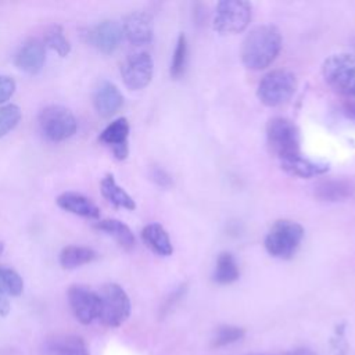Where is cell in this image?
Wrapping results in <instances>:
<instances>
[{
	"instance_id": "obj_1",
	"label": "cell",
	"mask_w": 355,
	"mask_h": 355,
	"mask_svg": "<svg viewBox=\"0 0 355 355\" xmlns=\"http://www.w3.org/2000/svg\"><path fill=\"white\" fill-rule=\"evenodd\" d=\"M282 33L273 25H259L250 31L241 46V60L245 68L261 71L269 67L280 53Z\"/></svg>"
},
{
	"instance_id": "obj_2",
	"label": "cell",
	"mask_w": 355,
	"mask_h": 355,
	"mask_svg": "<svg viewBox=\"0 0 355 355\" xmlns=\"http://www.w3.org/2000/svg\"><path fill=\"white\" fill-rule=\"evenodd\" d=\"M322 75L336 93L355 97V54H331L322 64Z\"/></svg>"
},
{
	"instance_id": "obj_3",
	"label": "cell",
	"mask_w": 355,
	"mask_h": 355,
	"mask_svg": "<svg viewBox=\"0 0 355 355\" xmlns=\"http://www.w3.org/2000/svg\"><path fill=\"white\" fill-rule=\"evenodd\" d=\"M304 239V229L290 219L276 220L265 237L266 251L280 259L291 258Z\"/></svg>"
},
{
	"instance_id": "obj_4",
	"label": "cell",
	"mask_w": 355,
	"mask_h": 355,
	"mask_svg": "<svg viewBox=\"0 0 355 355\" xmlns=\"http://www.w3.org/2000/svg\"><path fill=\"white\" fill-rule=\"evenodd\" d=\"M98 295V318L108 327H119L130 315V300L126 291L116 283L104 284Z\"/></svg>"
},
{
	"instance_id": "obj_5",
	"label": "cell",
	"mask_w": 355,
	"mask_h": 355,
	"mask_svg": "<svg viewBox=\"0 0 355 355\" xmlns=\"http://www.w3.org/2000/svg\"><path fill=\"white\" fill-rule=\"evenodd\" d=\"M297 87L295 75L286 69L268 72L258 83L257 96L268 107H277L291 98Z\"/></svg>"
},
{
	"instance_id": "obj_6",
	"label": "cell",
	"mask_w": 355,
	"mask_h": 355,
	"mask_svg": "<svg viewBox=\"0 0 355 355\" xmlns=\"http://www.w3.org/2000/svg\"><path fill=\"white\" fill-rule=\"evenodd\" d=\"M266 139L270 150L279 157L286 159L300 153V130L297 125L283 116L269 119L266 125Z\"/></svg>"
},
{
	"instance_id": "obj_7",
	"label": "cell",
	"mask_w": 355,
	"mask_h": 355,
	"mask_svg": "<svg viewBox=\"0 0 355 355\" xmlns=\"http://www.w3.org/2000/svg\"><path fill=\"white\" fill-rule=\"evenodd\" d=\"M39 128L50 141L60 143L76 133L78 121L71 110L62 105H47L39 114Z\"/></svg>"
},
{
	"instance_id": "obj_8",
	"label": "cell",
	"mask_w": 355,
	"mask_h": 355,
	"mask_svg": "<svg viewBox=\"0 0 355 355\" xmlns=\"http://www.w3.org/2000/svg\"><path fill=\"white\" fill-rule=\"evenodd\" d=\"M252 15V7L243 0H223L219 1L214 12V29L220 33L243 32Z\"/></svg>"
},
{
	"instance_id": "obj_9",
	"label": "cell",
	"mask_w": 355,
	"mask_h": 355,
	"mask_svg": "<svg viewBox=\"0 0 355 355\" xmlns=\"http://www.w3.org/2000/svg\"><path fill=\"white\" fill-rule=\"evenodd\" d=\"M154 61L147 51L130 54L121 67V75L125 86L130 90L144 89L153 78Z\"/></svg>"
},
{
	"instance_id": "obj_10",
	"label": "cell",
	"mask_w": 355,
	"mask_h": 355,
	"mask_svg": "<svg viewBox=\"0 0 355 355\" xmlns=\"http://www.w3.org/2000/svg\"><path fill=\"white\" fill-rule=\"evenodd\" d=\"M68 302L78 322L90 324L98 318V295L97 291L83 286L73 284L68 288Z\"/></svg>"
},
{
	"instance_id": "obj_11",
	"label": "cell",
	"mask_w": 355,
	"mask_h": 355,
	"mask_svg": "<svg viewBox=\"0 0 355 355\" xmlns=\"http://www.w3.org/2000/svg\"><path fill=\"white\" fill-rule=\"evenodd\" d=\"M85 35L87 43L103 54L114 53L119 47L123 37L122 26L111 19L98 22L97 25L90 28Z\"/></svg>"
},
{
	"instance_id": "obj_12",
	"label": "cell",
	"mask_w": 355,
	"mask_h": 355,
	"mask_svg": "<svg viewBox=\"0 0 355 355\" xmlns=\"http://www.w3.org/2000/svg\"><path fill=\"white\" fill-rule=\"evenodd\" d=\"M46 61V46L39 39L26 40L15 53L14 64L28 75H37Z\"/></svg>"
},
{
	"instance_id": "obj_13",
	"label": "cell",
	"mask_w": 355,
	"mask_h": 355,
	"mask_svg": "<svg viewBox=\"0 0 355 355\" xmlns=\"http://www.w3.org/2000/svg\"><path fill=\"white\" fill-rule=\"evenodd\" d=\"M122 32L125 37L136 46L150 43L153 40V33H154L151 15L144 11L130 12L129 15L125 17L122 22Z\"/></svg>"
},
{
	"instance_id": "obj_14",
	"label": "cell",
	"mask_w": 355,
	"mask_h": 355,
	"mask_svg": "<svg viewBox=\"0 0 355 355\" xmlns=\"http://www.w3.org/2000/svg\"><path fill=\"white\" fill-rule=\"evenodd\" d=\"M129 122L126 118L121 116L112 121L101 133L98 140L111 147L112 154L116 159L122 161L129 154V146H128V136H129Z\"/></svg>"
},
{
	"instance_id": "obj_15",
	"label": "cell",
	"mask_w": 355,
	"mask_h": 355,
	"mask_svg": "<svg viewBox=\"0 0 355 355\" xmlns=\"http://www.w3.org/2000/svg\"><path fill=\"white\" fill-rule=\"evenodd\" d=\"M93 105L98 115L103 118H110L123 105V96L112 82L103 80L94 90Z\"/></svg>"
},
{
	"instance_id": "obj_16",
	"label": "cell",
	"mask_w": 355,
	"mask_h": 355,
	"mask_svg": "<svg viewBox=\"0 0 355 355\" xmlns=\"http://www.w3.org/2000/svg\"><path fill=\"white\" fill-rule=\"evenodd\" d=\"M313 193L322 201L337 202L351 198L355 194V184L348 179H324L315 184Z\"/></svg>"
},
{
	"instance_id": "obj_17",
	"label": "cell",
	"mask_w": 355,
	"mask_h": 355,
	"mask_svg": "<svg viewBox=\"0 0 355 355\" xmlns=\"http://www.w3.org/2000/svg\"><path fill=\"white\" fill-rule=\"evenodd\" d=\"M57 205L73 215L87 218V219H97L100 216L98 207L86 196L75 191H65L57 197Z\"/></svg>"
},
{
	"instance_id": "obj_18",
	"label": "cell",
	"mask_w": 355,
	"mask_h": 355,
	"mask_svg": "<svg viewBox=\"0 0 355 355\" xmlns=\"http://www.w3.org/2000/svg\"><path fill=\"white\" fill-rule=\"evenodd\" d=\"M44 355H90L86 343L72 334L55 336L46 341Z\"/></svg>"
},
{
	"instance_id": "obj_19",
	"label": "cell",
	"mask_w": 355,
	"mask_h": 355,
	"mask_svg": "<svg viewBox=\"0 0 355 355\" xmlns=\"http://www.w3.org/2000/svg\"><path fill=\"white\" fill-rule=\"evenodd\" d=\"M280 165L287 173L298 178H312V176L323 175L324 172L329 171L327 164L312 161L309 158H305L301 154L286 158V159H280Z\"/></svg>"
},
{
	"instance_id": "obj_20",
	"label": "cell",
	"mask_w": 355,
	"mask_h": 355,
	"mask_svg": "<svg viewBox=\"0 0 355 355\" xmlns=\"http://www.w3.org/2000/svg\"><path fill=\"white\" fill-rule=\"evenodd\" d=\"M141 240L157 255L169 257L173 252L168 232L159 223H148L141 230Z\"/></svg>"
},
{
	"instance_id": "obj_21",
	"label": "cell",
	"mask_w": 355,
	"mask_h": 355,
	"mask_svg": "<svg viewBox=\"0 0 355 355\" xmlns=\"http://www.w3.org/2000/svg\"><path fill=\"white\" fill-rule=\"evenodd\" d=\"M100 190L103 197L111 202L112 205L118 207V208H125V209H135L136 208V202L135 200L116 183L115 178L108 173L101 179L100 183Z\"/></svg>"
},
{
	"instance_id": "obj_22",
	"label": "cell",
	"mask_w": 355,
	"mask_h": 355,
	"mask_svg": "<svg viewBox=\"0 0 355 355\" xmlns=\"http://www.w3.org/2000/svg\"><path fill=\"white\" fill-rule=\"evenodd\" d=\"M94 227L108 236H111L121 247L130 250L135 247V236L128 225L118 219H101L94 223Z\"/></svg>"
},
{
	"instance_id": "obj_23",
	"label": "cell",
	"mask_w": 355,
	"mask_h": 355,
	"mask_svg": "<svg viewBox=\"0 0 355 355\" xmlns=\"http://www.w3.org/2000/svg\"><path fill=\"white\" fill-rule=\"evenodd\" d=\"M97 258V252L85 245H67L60 252V265L64 269H76Z\"/></svg>"
},
{
	"instance_id": "obj_24",
	"label": "cell",
	"mask_w": 355,
	"mask_h": 355,
	"mask_svg": "<svg viewBox=\"0 0 355 355\" xmlns=\"http://www.w3.org/2000/svg\"><path fill=\"white\" fill-rule=\"evenodd\" d=\"M240 276L239 265L230 252H220L214 270V280L218 284H230Z\"/></svg>"
},
{
	"instance_id": "obj_25",
	"label": "cell",
	"mask_w": 355,
	"mask_h": 355,
	"mask_svg": "<svg viewBox=\"0 0 355 355\" xmlns=\"http://www.w3.org/2000/svg\"><path fill=\"white\" fill-rule=\"evenodd\" d=\"M44 46L55 51L60 57H67L71 53L69 40L64 35V29L60 25L50 26L44 33Z\"/></svg>"
},
{
	"instance_id": "obj_26",
	"label": "cell",
	"mask_w": 355,
	"mask_h": 355,
	"mask_svg": "<svg viewBox=\"0 0 355 355\" xmlns=\"http://www.w3.org/2000/svg\"><path fill=\"white\" fill-rule=\"evenodd\" d=\"M245 331L243 327H239V326H229V324H225V326H219L212 337V341H211V347L212 348H222V347H226V345H230L239 340H241L244 337Z\"/></svg>"
},
{
	"instance_id": "obj_27",
	"label": "cell",
	"mask_w": 355,
	"mask_h": 355,
	"mask_svg": "<svg viewBox=\"0 0 355 355\" xmlns=\"http://www.w3.org/2000/svg\"><path fill=\"white\" fill-rule=\"evenodd\" d=\"M22 118V111L17 104L0 105V139L17 128Z\"/></svg>"
},
{
	"instance_id": "obj_28",
	"label": "cell",
	"mask_w": 355,
	"mask_h": 355,
	"mask_svg": "<svg viewBox=\"0 0 355 355\" xmlns=\"http://www.w3.org/2000/svg\"><path fill=\"white\" fill-rule=\"evenodd\" d=\"M186 61H187V40L186 36L183 33L179 35L175 50H173V55H172V61H171V76L178 79L183 75L184 68H186Z\"/></svg>"
},
{
	"instance_id": "obj_29",
	"label": "cell",
	"mask_w": 355,
	"mask_h": 355,
	"mask_svg": "<svg viewBox=\"0 0 355 355\" xmlns=\"http://www.w3.org/2000/svg\"><path fill=\"white\" fill-rule=\"evenodd\" d=\"M0 284L11 297H18L24 291L22 277L18 275V272L4 265H0Z\"/></svg>"
},
{
	"instance_id": "obj_30",
	"label": "cell",
	"mask_w": 355,
	"mask_h": 355,
	"mask_svg": "<svg viewBox=\"0 0 355 355\" xmlns=\"http://www.w3.org/2000/svg\"><path fill=\"white\" fill-rule=\"evenodd\" d=\"M15 80L7 75H0V104L10 100L15 92Z\"/></svg>"
},
{
	"instance_id": "obj_31",
	"label": "cell",
	"mask_w": 355,
	"mask_h": 355,
	"mask_svg": "<svg viewBox=\"0 0 355 355\" xmlns=\"http://www.w3.org/2000/svg\"><path fill=\"white\" fill-rule=\"evenodd\" d=\"M151 179L158 184V186H162V187H168L171 184V178L169 175L161 169V168H154L151 171Z\"/></svg>"
},
{
	"instance_id": "obj_32",
	"label": "cell",
	"mask_w": 355,
	"mask_h": 355,
	"mask_svg": "<svg viewBox=\"0 0 355 355\" xmlns=\"http://www.w3.org/2000/svg\"><path fill=\"white\" fill-rule=\"evenodd\" d=\"M184 290H186V287L184 286H180L175 293H172V295L166 300V302L164 304V306H162V312H168L180 298H182V294H184Z\"/></svg>"
},
{
	"instance_id": "obj_33",
	"label": "cell",
	"mask_w": 355,
	"mask_h": 355,
	"mask_svg": "<svg viewBox=\"0 0 355 355\" xmlns=\"http://www.w3.org/2000/svg\"><path fill=\"white\" fill-rule=\"evenodd\" d=\"M10 313V300L8 293L0 284V316H7Z\"/></svg>"
},
{
	"instance_id": "obj_34",
	"label": "cell",
	"mask_w": 355,
	"mask_h": 355,
	"mask_svg": "<svg viewBox=\"0 0 355 355\" xmlns=\"http://www.w3.org/2000/svg\"><path fill=\"white\" fill-rule=\"evenodd\" d=\"M284 355H316L313 351L308 349V348H297V349H293Z\"/></svg>"
},
{
	"instance_id": "obj_35",
	"label": "cell",
	"mask_w": 355,
	"mask_h": 355,
	"mask_svg": "<svg viewBox=\"0 0 355 355\" xmlns=\"http://www.w3.org/2000/svg\"><path fill=\"white\" fill-rule=\"evenodd\" d=\"M347 112H348V115H351L355 119V101H351L347 105Z\"/></svg>"
},
{
	"instance_id": "obj_36",
	"label": "cell",
	"mask_w": 355,
	"mask_h": 355,
	"mask_svg": "<svg viewBox=\"0 0 355 355\" xmlns=\"http://www.w3.org/2000/svg\"><path fill=\"white\" fill-rule=\"evenodd\" d=\"M4 248H6V245H4V243L3 241H0V255L4 252Z\"/></svg>"
},
{
	"instance_id": "obj_37",
	"label": "cell",
	"mask_w": 355,
	"mask_h": 355,
	"mask_svg": "<svg viewBox=\"0 0 355 355\" xmlns=\"http://www.w3.org/2000/svg\"><path fill=\"white\" fill-rule=\"evenodd\" d=\"M252 355H261V354H252Z\"/></svg>"
}]
</instances>
